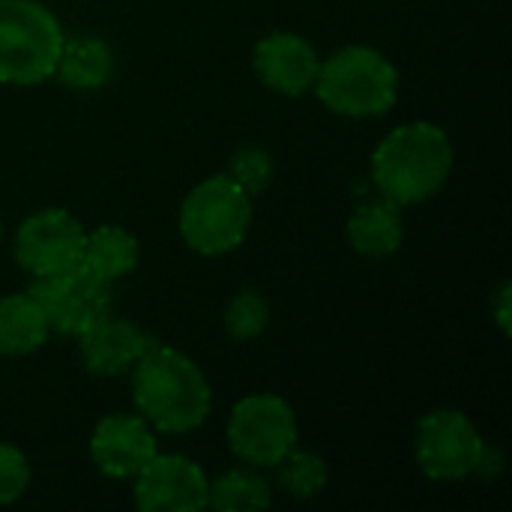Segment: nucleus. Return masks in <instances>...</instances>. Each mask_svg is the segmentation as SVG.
<instances>
[{"label": "nucleus", "mask_w": 512, "mask_h": 512, "mask_svg": "<svg viewBox=\"0 0 512 512\" xmlns=\"http://www.w3.org/2000/svg\"><path fill=\"white\" fill-rule=\"evenodd\" d=\"M132 399L141 417L168 435L198 429L213 408V393L204 372L177 348L150 342L132 366Z\"/></svg>", "instance_id": "1"}, {"label": "nucleus", "mask_w": 512, "mask_h": 512, "mask_svg": "<svg viewBox=\"0 0 512 512\" xmlns=\"http://www.w3.org/2000/svg\"><path fill=\"white\" fill-rule=\"evenodd\" d=\"M453 171V144L429 120L396 126L372 153V180L384 198L405 204L429 201Z\"/></svg>", "instance_id": "2"}, {"label": "nucleus", "mask_w": 512, "mask_h": 512, "mask_svg": "<svg viewBox=\"0 0 512 512\" xmlns=\"http://www.w3.org/2000/svg\"><path fill=\"white\" fill-rule=\"evenodd\" d=\"M312 87L321 105L342 117H381L396 105L399 72L381 51L369 45H345L318 66Z\"/></svg>", "instance_id": "3"}, {"label": "nucleus", "mask_w": 512, "mask_h": 512, "mask_svg": "<svg viewBox=\"0 0 512 512\" xmlns=\"http://www.w3.org/2000/svg\"><path fill=\"white\" fill-rule=\"evenodd\" d=\"M63 39L57 15L39 0H0V84L48 81Z\"/></svg>", "instance_id": "4"}, {"label": "nucleus", "mask_w": 512, "mask_h": 512, "mask_svg": "<svg viewBox=\"0 0 512 512\" xmlns=\"http://www.w3.org/2000/svg\"><path fill=\"white\" fill-rule=\"evenodd\" d=\"M252 225L249 195L228 177L213 174L201 180L180 204L177 228L183 243L198 255L234 252Z\"/></svg>", "instance_id": "5"}, {"label": "nucleus", "mask_w": 512, "mask_h": 512, "mask_svg": "<svg viewBox=\"0 0 512 512\" xmlns=\"http://www.w3.org/2000/svg\"><path fill=\"white\" fill-rule=\"evenodd\" d=\"M228 447L255 468H276L297 447V414L273 393L246 396L231 408Z\"/></svg>", "instance_id": "6"}, {"label": "nucleus", "mask_w": 512, "mask_h": 512, "mask_svg": "<svg viewBox=\"0 0 512 512\" xmlns=\"http://www.w3.org/2000/svg\"><path fill=\"white\" fill-rule=\"evenodd\" d=\"M27 294L42 309L48 330L60 336H81L93 321L108 315L114 303L111 285L96 279L81 264L33 279Z\"/></svg>", "instance_id": "7"}, {"label": "nucleus", "mask_w": 512, "mask_h": 512, "mask_svg": "<svg viewBox=\"0 0 512 512\" xmlns=\"http://www.w3.org/2000/svg\"><path fill=\"white\" fill-rule=\"evenodd\" d=\"M483 450L486 441L462 411L453 408L429 411L417 423V435H414L417 465L432 480L450 483L474 474L483 459Z\"/></svg>", "instance_id": "8"}, {"label": "nucleus", "mask_w": 512, "mask_h": 512, "mask_svg": "<svg viewBox=\"0 0 512 512\" xmlns=\"http://www.w3.org/2000/svg\"><path fill=\"white\" fill-rule=\"evenodd\" d=\"M84 237H87L84 225L69 210L48 207V210L27 216L18 225L15 258L21 270H27L33 279L51 276V273L81 264Z\"/></svg>", "instance_id": "9"}, {"label": "nucleus", "mask_w": 512, "mask_h": 512, "mask_svg": "<svg viewBox=\"0 0 512 512\" xmlns=\"http://www.w3.org/2000/svg\"><path fill=\"white\" fill-rule=\"evenodd\" d=\"M135 507L144 512H198L207 507V474L186 456L156 453L135 477Z\"/></svg>", "instance_id": "10"}, {"label": "nucleus", "mask_w": 512, "mask_h": 512, "mask_svg": "<svg viewBox=\"0 0 512 512\" xmlns=\"http://www.w3.org/2000/svg\"><path fill=\"white\" fill-rule=\"evenodd\" d=\"M156 453L153 426L144 417L111 414L99 420L90 435V459L96 471L114 480H132Z\"/></svg>", "instance_id": "11"}, {"label": "nucleus", "mask_w": 512, "mask_h": 512, "mask_svg": "<svg viewBox=\"0 0 512 512\" xmlns=\"http://www.w3.org/2000/svg\"><path fill=\"white\" fill-rule=\"evenodd\" d=\"M252 66L270 90H276L282 96H300V93L312 90V84L318 78L321 57L312 48V42H306L303 36L276 30V33H267L255 45Z\"/></svg>", "instance_id": "12"}, {"label": "nucleus", "mask_w": 512, "mask_h": 512, "mask_svg": "<svg viewBox=\"0 0 512 512\" xmlns=\"http://www.w3.org/2000/svg\"><path fill=\"white\" fill-rule=\"evenodd\" d=\"M150 342L153 339L144 330H138L132 321L114 318L108 312L78 336V351L87 372L123 375L138 363V357L150 348Z\"/></svg>", "instance_id": "13"}, {"label": "nucleus", "mask_w": 512, "mask_h": 512, "mask_svg": "<svg viewBox=\"0 0 512 512\" xmlns=\"http://www.w3.org/2000/svg\"><path fill=\"white\" fill-rule=\"evenodd\" d=\"M348 240L351 246L366 255V258H387L402 246L405 225H402V207L390 198H375L360 204L348 225Z\"/></svg>", "instance_id": "14"}, {"label": "nucleus", "mask_w": 512, "mask_h": 512, "mask_svg": "<svg viewBox=\"0 0 512 512\" xmlns=\"http://www.w3.org/2000/svg\"><path fill=\"white\" fill-rule=\"evenodd\" d=\"M138 240L120 225H99L84 237L81 267H87L96 279L114 285L138 267Z\"/></svg>", "instance_id": "15"}, {"label": "nucleus", "mask_w": 512, "mask_h": 512, "mask_svg": "<svg viewBox=\"0 0 512 512\" xmlns=\"http://www.w3.org/2000/svg\"><path fill=\"white\" fill-rule=\"evenodd\" d=\"M111 72H114V57L102 39H93V36L63 39L60 57L54 66V75L60 78V84L72 90H99L111 81Z\"/></svg>", "instance_id": "16"}, {"label": "nucleus", "mask_w": 512, "mask_h": 512, "mask_svg": "<svg viewBox=\"0 0 512 512\" xmlns=\"http://www.w3.org/2000/svg\"><path fill=\"white\" fill-rule=\"evenodd\" d=\"M48 321L36 300L24 294L0 297V354L3 357H24L45 345Z\"/></svg>", "instance_id": "17"}, {"label": "nucleus", "mask_w": 512, "mask_h": 512, "mask_svg": "<svg viewBox=\"0 0 512 512\" xmlns=\"http://www.w3.org/2000/svg\"><path fill=\"white\" fill-rule=\"evenodd\" d=\"M270 504V483L255 471H228L207 486V507L216 512H255Z\"/></svg>", "instance_id": "18"}, {"label": "nucleus", "mask_w": 512, "mask_h": 512, "mask_svg": "<svg viewBox=\"0 0 512 512\" xmlns=\"http://www.w3.org/2000/svg\"><path fill=\"white\" fill-rule=\"evenodd\" d=\"M279 486L291 495V498H312L327 486V465L321 456L309 453V450H291L279 465Z\"/></svg>", "instance_id": "19"}, {"label": "nucleus", "mask_w": 512, "mask_h": 512, "mask_svg": "<svg viewBox=\"0 0 512 512\" xmlns=\"http://www.w3.org/2000/svg\"><path fill=\"white\" fill-rule=\"evenodd\" d=\"M267 321H270V306L258 291H240L225 306V330L231 339H240V342L255 339L264 333Z\"/></svg>", "instance_id": "20"}, {"label": "nucleus", "mask_w": 512, "mask_h": 512, "mask_svg": "<svg viewBox=\"0 0 512 512\" xmlns=\"http://www.w3.org/2000/svg\"><path fill=\"white\" fill-rule=\"evenodd\" d=\"M228 177L252 198V195H261L270 180H273V159L267 150L261 147H243L234 153L231 159V168H228Z\"/></svg>", "instance_id": "21"}, {"label": "nucleus", "mask_w": 512, "mask_h": 512, "mask_svg": "<svg viewBox=\"0 0 512 512\" xmlns=\"http://www.w3.org/2000/svg\"><path fill=\"white\" fill-rule=\"evenodd\" d=\"M30 486V462L27 456L12 447L0 444V504L18 501Z\"/></svg>", "instance_id": "22"}, {"label": "nucleus", "mask_w": 512, "mask_h": 512, "mask_svg": "<svg viewBox=\"0 0 512 512\" xmlns=\"http://www.w3.org/2000/svg\"><path fill=\"white\" fill-rule=\"evenodd\" d=\"M495 321H498L501 333L510 336V285L507 282L501 285V291L495 297Z\"/></svg>", "instance_id": "23"}]
</instances>
